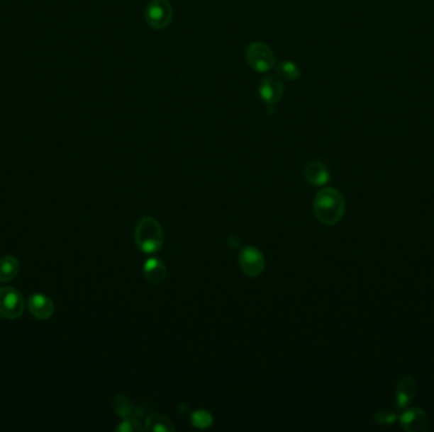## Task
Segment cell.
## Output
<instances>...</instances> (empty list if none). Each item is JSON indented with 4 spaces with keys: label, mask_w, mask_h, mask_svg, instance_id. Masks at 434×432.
<instances>
[{
    "label": "cell",
    "mask_w": 434,
    "mask_h": 432,
    "mask_svg": "<svg viewBox=\"0 0 434 432\" xmlns=\"http://www.w3.org/2000/svg\"><path fill=\"white\" fill-rule=\"evenodd\" d=\"M345 200L335 188H324L313 199V213L326 226L337 224L344 216Z\"/></svg>",
    "instance_id": "obj_1"
},
{
    "label": "cell",
    "mask_w": 434,
    "mask_h": 432,
    "mask_svg": "<svg viewBox=\"0 0 434 432\" xmlns=\"http://www.w3.org/2000/svg\"><path fill=\"white\" fill-rule=\"evenodd\" d=\"M135 242L140 250L146 254H152L163 246V228L155 218L144 217L140 220L135 228Z\"/></svg>",
    "instance_id": "obj_2"
},
{
    "label": "cell",
    "mask_w": 434,
    "mask_h": 432,
    "mask_svg": "<svg viewBox=\"0 0 434 432\" xmlns=\"http://www.w3.org/2000/svg\"><path fill=\"white\" fill-rule=\"evenodd\" d=\"M247 64L257 72H271L276 67V56L272 48L263 42H252L247 47Z\"/></svg>",
    "instance_id": "obj_3"
},
{
    "label": "cell",
    "mask_w": 434,
    "mask_h": 432,
    "mask_svg": "<svg viewBox=\"0 0 434 432\" xmlns=\"http://www.w3.org/2000/svg\"><path fill=\"white\" fill-rule=\"evenodd\" d=\"M145 19L152 30H165L173 19L170 3L168 0H151L145 9Z\"/></svg>",
    "instance_id": "obj_4"
},
{
    "label": "cell",
    "mask_w": 434,
    "mask_h": 432,
    "mask_svg": "<svg viewBox=\"0 0 434 432\" xmlns=\"http://www.w3.org/2000/svg\"><path fill=\"white\" fill-rule=\"evenodd\" d=\"M23 312V295L13 287H0V316L3 319H17Z\"/></svg>",
    "instance_id": "obj_5"
},
{
    "label": "cell",
    "mask_w": 434,
    "mask_h": 432,
    "mask_svg": "<svg viewBox=\"0 0 434 432\" xmlns=\"http://www.w3.org/2000/svg\"><path fill=\"white\" fill-rule=\"evenodd\" d=\"M239 264L241 271L247 276H260L265 268V260L260 249L254 246H247L243 249L239 255Z\"/></svg>",
    "instance_id": "obj_6"
},
{
    "label": "cell",
    "mask_w": 434,
    "mask_h": 432,
    "mask_svg": "<svg viewBox=\"0 0 434 432\" xmlns=\"http://www.w3.org/2000/svg\"><path fill=\"white\" fill-rule=\"evenodd\" d=\"M284 91V84L277 76L271 75L262 80L260 85V96L262 102L269 108V113H273V107L281 102Z\"/></svg>",
    "instance_id": "obj_7"
},
{
    "label": "cell",
    "mask_w": 434,
    "mask_h": 432,
    "mask_svg": "<svg viewBox=\"0 0 434 432\" xmlns=\"http://www.w3.org/2000/svg\"><path fill=\"white\" fill-rule=\"evenodd\" d=\"M400 424L404 430L409 432H427L430 427L428 414L416 407L405 409L400 416Z\"/></svg>",
    "instance_id": "obj_8"
},
{
    "label": "cell",
    "mask_w": 434,
    "mask_h": 432,
    "mask_svg": "<svg viewBox=\"0 0 434 432\" xmlns=\"http://www.w3.org/2000/svg\"><path fill=\"white\" fill-rule=\"evenodd\" d=\"M28 309L33 317L38 319H48L54 314V302L46 295H30L28 300Z\"/></svg>",
    "instance_id": "obj_9"
},
{
    "label": "cell",
    "mask_w": 434,
    "mask_h": 432,
    "mask_svg": "<svg viewBox=\"0 0 434 432\" xmlns=\"http://www.w3.org/2000/svg\"><path fill=\"white\" fill-rule=\"evenodd\" d=\"M416 380L410 375H405L400 379L396 385L395 390V398H396V406L399 409H404L416 396Z\"/></svg>",
    "instance_id": "obj_10"
},
{
    "label": "cell",
    "mask_w": 434,
    "mask_h": 432,
    "mask_svg": "<svg viewBox=\"0 0 434 432\" xmlns=\"http://www.w3.org/2000/svg\"><path fill=\"white\" fill-rule=\"evenodd\" d=\"M305 178L313 186H321L330 181V173L323 162H308L305 168Z\"/></svg>",
    "instance_id": "obj_11"
},
{
    "label": "cell",
    "mask_w": 434,
    "mask_h": 432,
    "mask_svg": "<svg viewBox=\"0 0 434 432\" xmlns=\"http://www.w3.org/2000/svg\"><path fill=\"white\" fill-rule=\"evenodd\" d=\"M144 275L152 284H160L167 276V266L159 258H149L144 264Z\"/></svg>",
    "instance_id": "obj_12"
},
{
    "label": "cell",
    "mask_w": 434,
    "mask_h": 432,
    "mask_svg": "<svg viewBox=\"0 0 434 432\" xmlns=\"http://www.w3.org/2000/svg\"><path fill=\"white\" fill-rule=\"evenodd\" d=\"M18 258L13 255H6L0 258V282L6 283L13 280L19 273Z\"/></svg>",
    "instance_id": "obj_13"
},
{
    "label": "cell",
    "mask_w": 434,
    "mask_h": 432,
    "mask_svg": "<svg viewBox=\"0 0 434 432\" xmlns=\"http://www.w3.org/2000/svg\"><path fill=\"white\" fill-rule=\"evenodd\" d=\"M145 428L149 431H174L173 422L162 414H152L146 419Z\"/></svg>",
    "instance_id": "obj_14"
},
{
    "label": "cell",
    "mask_w": 434,
    "mask_h": 432,
    "mask_svg": "<svg viewBox=\"0 0 434 432\" xmlns=\"http://www.w3.org/2000/svg\"><path fill=\"white\" fill-rule=\"evenodd\" d=\"M276 69H277L278 75L289 81H295L301 75L300 67H297L294 61H281Z\"/></svg>",
    "instance_id": "obj_15"
},
{
    "label": "cell",
    "mask_w": 434,
    "mask_h": 432,
    "mask_svg": "<svg viewBox=\"0 0 434 432\" xmlns=\"http://www.w3.org/2000/svg\"><path fill=\"white\" fill-rule=\"evenodd\" d=\"M191 422L194 427H199V428H207L212 425L213 422V417L208 411L205 409H199L196 412H193L191 416Z\"/></svg>",
    "instance_id": "obj_16"
},
{
    "label": "cell",
    "mask_w": 434,
    "mask_h": 432,
    "mask_svg": "<svg viewBox=\"0 0 434 432\" xmlns=\"http://www.w3.org/2000/svg\"><path fill=\"white\" fill-rule=\"evenodd\" d=\"M113 404H115V411L117 414L123 419H126L133 414V404L125 394H118L116 397Z\"/></svg>",
    "instance_id": "obj_17"
},
{
    "label": "cell",
    "mask_w": 434,
    "mask_h": 432,
    "mask_svg": "<svg viewBox=\"0 0 434 432\" xmlns=\"http://www.w3.org/2000/svg\"><path fill=\"white\" fill-rule=\"evenodd\" d=\"M396 414L392 412L390 409H380L377 412H374V420L379 425H392L396 421Z\"/></svg>",
    "instance_id": "obj_18"
},
{
    "label": "cell",
    "mask_w": 434,
    "mask_h": 432,
    "mask_svg": "<svg viewBox=\"0 0 434 432\" xmlns=\"http://www.w3.org/2000/svg\"><path fill=\"white\" fill-rule=\"evenodd\" d=\"M117 431L121 432H135L143 431V427L140 425L139 421L133 420L126 417V420L121 424L120 426L117 427Z\"/></svg>",
    "instance_id": "obj_19"
}]
</instances>
